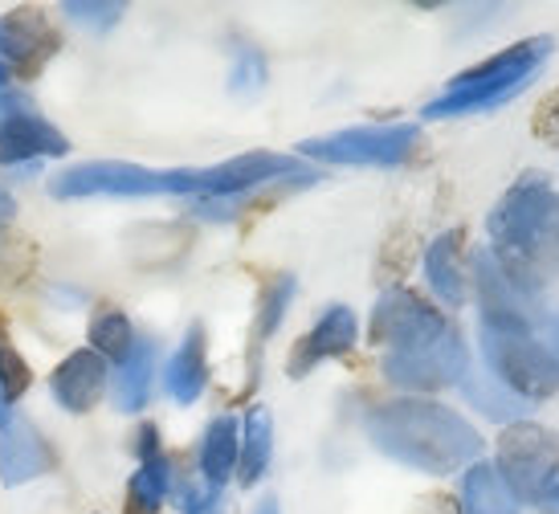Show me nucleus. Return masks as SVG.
<instances>
[{"label": "nucleus", "mask_w": 559, "mask_h": 514, "mask_svg": "<svg viewBox=\"0 0 559 514\" xmlns=\"http://www.w3.org/2000/svg\"><path fill=\"white\" fill-rule=\"evenodd\" d=\"M33 384V372H29V359L16 351V343L9 339V331L0 327V401L4 405H13L21 401Z\"/></svg>", "instance_id": "bb28decb"}, {"label": "nucleus", "mask_w": 559, "mask_h": 514, "mask_svg": "<svg viewBox=\"0 0 559 514\" xmlns=\"http://www.w3.org/2000/svg\"><path fill=\"white\" fill-rule=\"evenodd\" d=\"M364 429L384 457L420 469V474H453L481 453L478 429L462 413L425 401V396L376 405L364 417Z\"/></svg>", "instance_id": "f03ea898"}, {"label": "nucleus", "mask_w": 559, "mask_h": 514, "mask_svg": "<svg viewBox=\"0 0 559 514\" xmlns=\"http://www.w3.org/2000/svg\"><path fill=\"white\" fill-rule=\"evenodd\" d=\"M481 356H486V372L507 392L523 396L527 405L551 401L559 392V359L531 331L481 327Z\"/></svg>", "instance_id": "423d86ee"}, {"label": "nucleus", "mask_w": 559, "mask_h": 514, "mask_svg": "<svg viewBox=\"0 0 559 514\" xmlns=\"http://www.w3.org/2000/svg\"><path fill=\"white\" fill-rule=\"evenodd\" d=\"M295 290H298L295 274H274V278L262 286L258 319H253V327H249V384H253V375H258V351H262L265 343L274 339V331L282 327V319H286L290 302H295Z\"/></svg>", "instance_id": "aec40b11"}, {"label": "nucleus", "mask_w": 559, "mask_h": 514, "mask_svg": "<svg viewBox=\"0 0 559 514\" xmlns=\"http://www.w3.org/2000/svg\"><path fill=\"white\" fill-rule=\"evenodd\" d=\"M462 392H466L469 405L478 408V413H486L490 421L519 425V421H527V413L535 408V405H527L523 396H514V392L502 389L490 372H474V368H469L466 380H462Z\"/></svg>", "instance_id": "5701e85b"}, {"label": "nucleus", "mask_w": 559, "mask_h": 514, "mask_svg": "<svg viewBox=\"0 0 559 514\" xmlns=\"http://www.w3.org/2000/svg\"><path fill=\"white\" fill-rule=\"evenodd\" d=\"M544 347L551 351V356L559 359V314H551V319H544Z\"/></svg>", "instance_id": "f704fd0d"}, {"label": "nucleus", "mask_w": 559, "mask_h": 514, "mask_svg": "<svg viewBox=\"0 0 559 514\" xmlns=\"http://www.w3.org/2000/svg\"><path fill=\"white\" fill-rule=\"evenodd\" d=\"M156 363H159V347L156 339H135L131 356L115 368L110 375V396H115V408L119 413H140L152 396V380H156Z\"/></svg>", "instance_id": "6ab92c4d"}, {"label": "nucleus", "mask_w": 559, "mask_h": 514, "mask_svg": "<svg viewBox=\"0 0 559 514\" xmlns=\"http://www.w3.org/2000/svg\"><path fill=\"white\" fill-rule=\"evenodd\" d=\"M107 359L91 351V347H79V351H70V356L53 368L49 375V392H53V401L66 408V413H91L98 401H103V392H107Z\"/></svg>", "instance_id": "4468645a"}, {"label": "nucleus", "mask_w": 559, "mask_h": 514, "mask_svg": "<svg viewBox=\"0 0 559 514\" xmlns=\"http://www.w3.org/2000/svg\"><path fill=\"white\" fill-rule=\"evenodd\" d=\"M453 323L445 314L429 307L425 298H417L413 290L392 286L380 295V302L372 307V323H368V339L389 347V351H404V347H420L433 343L437 335H445Z\"/></svg>", "instance_id": "9d476101"}, {"label": "nucleus", "mask_w": 559, "mask_h": 514, "mask_svg": "<svg viewBox=\"0 0 559 514\" xmlns=\"http://www.w3.org/2000/svg\"><path fill=\"white\" fill-rule=\"evenodd\" d=\"M265 86V58L258 49L241 46L234 58V70H229V91L234 94H253Z\"/></svg>", "instance_id": "c85d7f7f"}, {"label": "nucleus", "mask_w": 559, "mask_h": 514, "mask_svg": "<svg viewBox=\"0 0 559 514\" xmlns=\"http://www.w3.org/2000/svg\"><path fill=\"white\" fill-rule=\"evenodd\" d=\"M9 79H13V70H9V65L0 62V91H4V86H9Z\"/></svg>", "instance_id": "4c0bfd02"}, {"label": "nucleus", "mask_w": 559, "mask_h": 514, "mask_svg": "<svg viewBox=\"0 0 559 514\" xmlns=\"http://www.w3.org/2000/svg\"><path fill=\"white\" fill-rule=\"evenodd\" d=\"M37 250L29 246V237L9 234V225H0V286H21L33 274Z\"/></svg>", "instance_id": "a878e982"}, {"label": "nucleus", "mask_w": 559, "mask_h": 514, "mask_svg": "<svg viewBox=\"0 0 559 514\" xmlns=\"http://www.w3.org/2000/svg\"><path fill=\"white\" fill-rule=\"evenodd\" d=\"M469 278L478 286V302H481V327H498V331H531L539 327L544 319V295H531L519 282L495 262L490 250H478L474 262H469Z\"/></svg>", "instance_id": "1a4fd4ad"}, {"label": "nucleus", "mask_w": 559, "mask_h": 514, "mask_svg": "<svg viewBox=\"0 0 559 514\" xmlns=\"http://www.w3.org/2000/svg\"><path fill=\"white\" fill-rule=\"evenodd\" d=\"M58 46H62V37L41 9L21 4V9L0 16V62L16 74H25V79L37 74L58 53Z\"/></svg>", "instance_id": "9b49d317"}, {"label": "nucleus", "mask_w": 559, "mask_h": 514, "mask_svg": "<svg viewBox=\"0 0 559 514\" xmlns=\"http://www.w3.org/2000/svg\"><path fill=\"white\" fill-rule=\"evenodd\" d=\"M49 192L58 201H86V196H209L204 168H143L127 159H91L74 164L62 176L49 180Z\"/></svg>", "instance_id": "20e7f679"}, {"label": "nucleus", "mask_w": 559, "mask_h": 514, "mask_svg": "<svg viewBox=\"0 0 559 514\" xmlns=\"http://www.w3.org/2000/svg\"><path fill=\"white\" fill-rule=\"evenodd\" d=\"M237 462H241V425H237L234 413H217L204 425L201 437V478L225 490L229 478L237 474Z\"/></svg>", "instance_id": "a211bd4d"}, {"label": "nucleus", "mask_w": 559, "mask_h": 514, "mask_svg": "<svg viewBox=\"0 0 559 514\" xmlns=\"http://www.w3.org/2000/svg\"><path fill=\"white\" fill-rule=\"evenodd\" d=\"M91 351H98L103 359H115V363H123L131 356V347H135V327H131V319H127L119 307H98L91 314Z\"/></svg>", "instance_id": "b1692460"}, {"label": "nucleus", "mask_w": 559, "mask_h": 514, "mask_svg": "<svg viewBox=\"0 0 559 514\" xmlns=\"http://www.w3.org/2000/svg\"><path fill=\"white\" fill-rule=\"evenodd\" d=\"M356 339H359V323H356V314H352V307H343V302L326 307V311L319 314V323H314V327L298 339L295 351H290L286 375H290V380H302V375L311 372V368H319L323 359L347 356V351L356 347Z\"/></svg>", "instance_id": "ddd939ff"}, {"label": "nucleus", "mask_w": 559, "mask_h": 514, "mask_svg": "<svg viewBox=\"0 0 559 514\" xmlns=\"http://www.w3.org/2000/svg\"><path fill=\"white\" fill-rule=\"evenodd\" d=\"M462 514H519V499L495 462H474L462 478Z\"/></svg>", "instance_id": "412c9836"}, {"label": "nucleus", "mask_w": 559, "mask_h": 514, "mask_svg": "<svg viewBox=\"0 0 559 514\" xmlns=\"http://www.w3.org/2000/svg\"><path fill=\"white\" fill-rule=\"evenodd\" d=\"M53 469V453H49L46 437L33 429L13 405H0V482L25 486Z\"/></svg>", "instance_id": "f8f14e48"}, {"label": "nucleus", "mask_w": 559, "mask_h": 514, "mask_svg": "<svg viewBox=\"0 0 559 514\" xmlns=\"http://www.w3.org/2000/svg\"><path fill=\"white\" fill-rule=\"evenodd\" d=\"M547 511H551V514H559V499H556V502H551V506H547Z\"/></svg>", "instance_id": "58836bf2"}, {"label": "nucleus", "mask_w": 559, "mask_h": 514, "mask_svg": "<svg viewBox=\"0 0 559 514\" xmlns=\"http://www.w3.org/2000/svg\"><path fill=\"white\" fill-rule=\"evenodd\" d=\"M462 241H466L462 229H445V234L425 250V278H429L433 295L441 298L445 307H462L469 298V270H466V262H462Z\"/></svg>", "instance_id": "f3484780"}, {"label": "nucleus", "mask_w": 559, "mask_h": 514, "mask_svg": "<svg viewBox=\"0 0 559 514\" xmlns=\"http://www.w3.org/2000/svg\"><path fill=\"white\" fill-rule=\"evenodd\" d=\"M413 514H462V506L450 494H429V499H420V506Z\"/></svg>", "instance_id": "72a5a7b5"}, {"label": "nucleus", "mask_w": 559, "mask_h": 514, "mask_svg": "<svg viewBox=\"0 0 559 514\" xmlns=\"http://www.w3.org/2000/svg\"><path fill=\"white\" fill-rule=\"evenodd\" d=\"M33 103L25 98V94L16 91H0V127L9 123V119H16V115H29Z\"/></svg>", "instance_id": "473e14b6"}, {"label": "nucleus", "mask_w": 559, "mask_h": 514, "mask_svg": "<svg viewBox=\"0 0 559 514\" xmlns=\"http://www.w3.org/2000/svg\"><path fill=\"white\" fill-rule=\"evenodd\" d=\"M66 152H70V140L37 110L16 115L0 127V164H33V159L66 156Z\"/></svg>", "instance_id": "2eb2a0df"}, {"label": "nucleus", "mask_w": 559, "mask_h": 514, "mask_svg": "<svg viewBox=\"0 0 559 514\" xmlns=\"http://www.w3.org/2000/svg\"><path fill=\"white\" fill-rule=\"evenodd\" d=\"M62 13L70 16V21H79V25H91V29H110L127 9L115 4V0H66Z\"/></svg>", "instance_id": "cd10ccee"}, {"label": "nucleus", "mask_w": 559, "mask_h": 514, "mask_svg": "<svg viewBox=\"0 0 559 514\" xmlns=\"http://www.w3.org/2000/svg\"><path fill=\"white\" fill-rule=\"evenodd\" d=\"M204 384H209V335H204V323H192L164 368V389L176 405H197Z\"/></svg>", "instance_id": "dca6fc26"}, {"label": "nucleus", "mask_w": 559, "mask_h": 514, "mask_svg": "<svg viewBox=\"0 0 559 514\" xmlns=\"http://www.w3.org/2000/svg\"><path fill=\"white\" fill-rule=\"evenodd\" d=\"M180 511L185 514H234L229 499H225V490L209 482H188L180 486Z\"/></svg>", "instance_id": "c756f323"}, {"label": "nucleus", "mask_w": 559, "mask_h": 514, "mask_svg": "<svg viewBox=\"0 0 559 514\" xmlns=\"http://www.w3.org/2000/svg\"><path fill=\"white\" fill-rule=\"evenodd\" d=\"M13 213H16V204H13V196L0 188V225H9L13 220Z\"/></svg>", "instance_id": "c9c22d12"}, {"label": "nucleus", "mask_w": 559, "mask_h": 514, "mask_svg": "<svg viewBox=\"0 0 559 514\" xmlns=\"http://www.w3.org/2000/svg\"><path fill=\"white\" fill-rule=\"evenodd\" d=\"M131 450H135V457L140 462H152V457H159L164 453V445H159V429L152 421H143L140 429H135V441H131Z\"/></svg>", "instance_id": "2f4dec72"}, {"label": "nucleus", "mask_w": 559, "mask_h": 514, "mask_svg": "<svg viewBox=\"0 0 559 514\" xmlns=\"http://www.w3.org/2000/svg\"><path fill=\"white\" fill-rule=\"evenodd\" d=\"M535 131L544 140H559V91L539 103V110H535Z\"/></svg>", "instance_id": "7c9ffc66"}, {"label": "nucleus", "mask_w": 559, "mask_h": 514, "mask_svg": "<svg viewBox=\"0 0 559 514\" xmlns=\"http://www.w3.org/2000/svg\"><path fill=\"white\" fill-rule=\"evenodd\" d=\"M551 49H556L551 37H527L519 46L502 49L490 62L457 74L433 103H425V119H453V115H474V110H495L502 103H511L539 79Z\"/></svg>", "instance_id": "7ed1b4c3"}, {"label": "nucleus", "mask_w": 559, "mask_h": 514, "mask_svg": "<svg viewBox=\"0 0 559 514\" xmlns=\"http://www.w3.org/2000/svg\"><path fill=\"white\" fill-rule=\"evenodd\" d=\"M469 372V351L466 339L450 327L445 335H437L433 343L420 347H404V351H389L384 356V375L396 389L408 392H441V389H462V380Z\"/></svg>", "instance_id": "6e6552de"}, {"label": "nucleus", "mask_w": 559, "mask_h": 514, "mask_svg": "<svg viewBox=\"0 0 559 514\" xmlns=\"http://www.w3.org/2000/svg\"><path fill=\"white\" fill-rule=\"evenodd\" d=\"M420 127L417 123H392V127H343L319 140H302L298 152L323 164L340 168H401L404 159L417 152Z\"/></svg>", "instance_id": "0eeeda50"}, {"label": "nucleus", "mask_w": 559, "mask_h": 514, "mask_svg": "<svg viewBox=\"0 0 559 514\" xmlns=\"http://www.w3.org/2000/svg\"><path fill=\"white\" fill-rule=\"evenodd\" d=\"M274 457V417L265 405H253L241 425V462H237V478L241 486H258L270 469Z\"/></svg>", "instance_id": "4be33fe9"}, {"label": "nucleus", "mask_w": 559, "mask_h": 514, "mask_svg": "<svg viewBox=\"0 0 559 514\" xmlns=\"http://www.w3.org/2000/svg\"><path fill=\"white\" fill-rule=\"evenodd\" d=\"M168 494H171V457L168 453H159V457H152V462H140V469L131 474V486H127V502L159 514V506H164Z\"/></svg>", "instance_id": "393cba45"}, {"label": "nucleus", "mask_w": 559, "mask_h": 514, "mask_svg": "<svg viewBox=\"0 0 559 514\" xmlns=\"http://www.w3.org/2000/svg\"><path fill=\"white\" fill-rule=\"evenodd\" d=\"M495 466L519 502H535L547 511L559 499V433L544 425H507V433L498 437Z\"/></svg>", "instance_id": "39448f33"}, {"label": "nucleus", "mask_w": 559, "mask_h": 514, "mask_svg": "<svg viewBox=\"0 0 559 514\" xmlns=\"http://www.w3.org/2000/svg\"><path fill=\"white\" fill-rule=\"evenodd\" d=\"M253 514H282V506H278V499H262Z\"/></svg>", "instance_id": "e433bc0d"}, {"label": "nucleus", "mask_w": 559, "mask_h": 514, "mask_svg": "<svg viewBox=\"0 0 559 514\" xmlns=\"http://www.w3.org/2000/svg\"><path fill=\"white\" fill-rule=\"evenodd\" d=\"M486 250L523 290L544 295L547 282L559 278V192L539 171L507 188L486 217Z\"/></svg>", "instance_id": "f257e3e1"}]
</instances>
